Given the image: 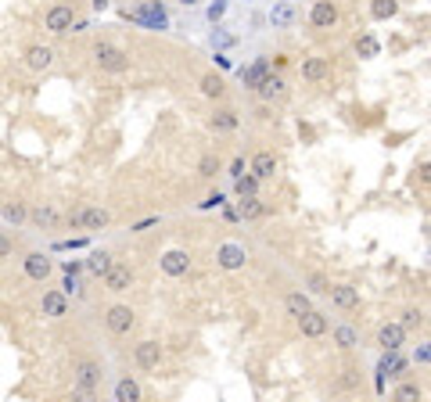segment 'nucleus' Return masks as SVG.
<instances>
[{
	"label": "nucleus",
	"instance_id": "6",
	"mask_svg": "<svg viewBox=\"0 0 431 402\" xmlns=\"http://www.w3.org/2000/svg\"><path fill=\"white\" fill-rule=\"evenodd\" d=\"M187 269H191V255H187V252L169 248V252L162 255V273H166V276H183Z\"/></svg>",
	"mask_w": 431,
	"mask_h": 402
},
{
	"label": "nucleus",
	"instance_id": "5",
	"mask_svg": "<svg viewBox=\"0 0 431 402\" xmlns=\"http://www.w3.org/2000/svg\"><path fill=\"white\" fill-rule=\"evenodd\" d=\"M310 25L313 29H334L338 25V4L334 0H317L310 11Z\"/></svg>",
	"mask_w": 431,
	"mask_h": 402
},
{
	"label": "nucleus",
	"instance_id": "17",
	"mask_svg": "<svg viewBox=\"0 0 431 402\" xmlns=\"http://www.w3.org/2000/svg\"><path fill=\"white\" fill-rule=\"evenodd\" d=\"M331 302H334L338 309H356V305H359V291H356L352 284H334V288H331Z\"/></svg>",
	"mask_w": 431,
	"mask_h": 402
},
{
	"label": "nucleus",
	"instance_id": "33",
	"mask_svg": "<svg viewBox=\"0 0 431 402\" xmlns=\"http://www.w3.org/2000/svg\"><path fill=\"white\" fill-rule=\"evenodd\" d=\"M356 54L359 58H378V40L374 36H359L356 40Z\"/></svg>",
	"mask_w": 431,
	"mask_h": 402
},
{
	"label": "nucleus",
	"instance_id": "8",
	"mask_svg": "<svg viewBox=\"0 0 431 402\" xmlns=\"http://www.w3.org/2000/svg\"><path fill=\"white\" fill-rule=\"evenodd\" d=\"M403 342H406V327H403V323H385V327L378 330V345H381L385 352H395Z\"/></svg>",
	"mask_w": 431,
	"mask_h": 402
},
{
	"label": "nucleus",
	"instance_id": "15",
	"mask_svg": "<svg viewBox=\"0 0 431 402\" xmlns=\"http://www.w3.org/2000/svg\"><path fill=\"white\" fill-rule=\"evenodd\" d=\"M298 327H302L305 337H324V334H327V316L313 309V313H305V316L298 320Z\"/></svg>",
	"mask_w": 431,
	"mask_h": 402
},
{
	"label": "nucleus",
	"instance_id": "39",
	"mask_svg": "<svg viewBox=\"0 0 431 402\" xmlns=\"http://www.w3.org/2000/svg\"><path fill=\"white\" fill-rule=\"evenodd\" d=\"M417 180H420V183H427V187H431V162H424V166L417 169Z\"/></svg>",
	"mask_w": 431,
	"mask_h": 402
},
{
	"label": "nucleus",
	"instance_id": "44",
	"mask_svg": "<svg viewBox=\"0 0 431 402\" xmlns=\"http://www.w3.org/2000/svg\"><path fill=\"white\" fill-rule=\"evenodd\" d=\"M180 4H194V0H180Z\"/></svg>",
	"mask_w": 431,
	"mask_h": 402
},
{
	"label": "nucleus",
	"instance_id": "2",
	"mask_svg": "<svg viewBox=\"0 0 431 402\" xmlns=\"http://www.w3.org/2000/svg\"><path fill=\"white\" fill-rule=\"evenodd\" d=\"M101 363H94V359H83V363H76V370H72V388H90V391H98V384H101Z\"/></svg>",
	"mask_w": 431,
	"mask_h": 402
},
{
	"label": "nucleus",
	"instance_id": "19",
	"mask_svg": "<svg viewBox=\"0 0 431 402\" xmlns=\"http://www.w3.org/2000/svg\"><path fill=\"white\" fill-rule=\"evenodd\" d=\"M331 337H334V345L345 349V352L359 345V334H356V327H349V323H338V327L331 330Z\"/></svg>",
	"mask_w": 431,
	"mask_h": 402
},
{
	"label": "nucleus",
	"instance_id": "3",
	"mask_svg": "<svg viewBox=\"0 0 431 402\" xmlns=\"http://www.w3.org/2000/svg\"><path fill=\"white\" fill-rule=\"evenodd\" d=\"M44 25L51 29V33H69V29L76 25V11L69 8V4H54L51 11H47V18H44Z\"/></svg>",
	"mask_w": 431,
	"mask_h": 402
},
{
	"label": "nucleus",
	"instance_id": "24",
	"mask_svg": "<svg viewBox=\"0 0 431 402\" xmlns=\"http://www.w3.org/2000/svg\"><path fill=\"white\" fill-rule=\"evenodd\" d=\"M112 266H115V262H112V255H108V252H90V259H86V269L94 273V276H105Z\"/></svg>",
	"mask_w": 431,
	"mask_h": 402
},
{
	"label": "nucleus",
	"instance_id": "18",
	"mask_svg": "<svg viewBox=\"0 0 431 402\" xmlns=\"http://www.w3.org/2000/svg\"><path fill=\"white\" fill-rule=\"evenodd\" d=\"M266 76H270V61H266V58H259L252 69H241V83H244V86H252V90H259Z\"/></svg>",
	"mask_w": 431,
	"mask_h": 402
},
{
	"label": "nucleus",
	"instance_id": "23",
	"mask_svg": "<svg viewBox=\"0 0 431 402\" xmlns=\"http://www.w3.org/2000/svg\"><path fill=\"white\" fill-rule=\"evenodd\" d=\"M371 15H374L378 22L395 18V15H399V0H371Z\"/></svg>",
	"mask_w": 431,
	"mask_h": 402
},
{
	"label": "nucleus",
	"instance_id": "20",
	"mask_svg": "<svg viewBox=\"0 0 431 402\" xmlns=\"http://www.w3.org/2000/svg\"><path fill=\"white\" fill-rule=\"evenodd\" d=\"M44 313L54 316V320L65 316V313H69V298L61 295V291H47V295H44Z\"/></svg>",
	"mask_w": 431,
	"mask_h": 402
},
{
	"label": "nucleus",
	"instance_id": "38",
	"mask_svg": "<svg viewBox=\"0 0 431 402\" xmlns=\"http://www.w3.org/2000/svg\"><path fill=\"white\" fill-rule=\"evenodd\" d=\"M72 402H94V391L90 388H72Z\"/></svg>",
	"mask_w": 431,
	"mask_h": 402
},
{
	"label": "nucleus",
	"instance_id": "14",
	"mask_svg": "<svg viewBox=\"0 0 431 402\" xmlns=\"http://www.w3.org/2000/svg\"><path fill=\"white\" fill-rule=\"evenodd\" d=\"M51 61H54V54H51V47H40V43H33V47H25V65L33 69V72H44V69H51Z\"/></svg>",
	"mask_w": 431,
	"mask_h": 402
},
{
	"label": "nucleus",
	"instance_id": "13",
	"mask_svg": "<svg viewBox=\"0 0 431 402\" xmlns=\"http://www.w3.org/2000/svg\"><path fill=\"white\" fill-rule=\"evenodd\" d=\"M54 269V262L44 255V252H33V255H25V276H33V281H47Z\"/></svg>",
	"mask_w": 431,
	"mask_h": 402
},
{
	"label": "nucleus",
	"instance_id": "12",
	"mask_svg": "<svg viewBox=\"0 0 431 402\" xmlns=\"http://www.w3.org/2000/svg\"><path fill=\"white\" fill-rule=\"evenodd\" d=\"M133 356H137V366H140V370H155L159 359H162V345H159V342H140V345L133 349Z\"/></svg>",
	"mask_w": 431,
	"mask_h": 402
},
{
	"label": "nucleus",
	"instance_id": "45",
	"mask_svg": "<svg viewBox=\"0 0 431 402\" xmlns=\"http://www.w3.org/2000/svg\"><path fill=\"white\" fill-rule=\"evenodd\" d=\"M427 316H431V309H427Z\"/></svg>",
	"mask_w": 431,
	"mask_h": 402
},
{
	"label": "nucleus",
	"instance_id": "21",
	"mask_svg": "<svg viewBox=\"0 0 431 402\" xmlns=\"http://www.w3.org/2000/svg\"><path fill=\"white\" fill-rule=\"evenodd\" d=\"M288 90H284V79L281 76H266L263 79V86H259V98L263 101H277V98H284Z\"/></svg>",
	"mask_w": 431,
	"mask_h": 402
},
{
	"label": "nucleus",
	"instance_id": "30",
	"mask_svg": "<svg viewBox=\"0 0 431 402\" xmlns=\"http://www.w3.org/2000/svg\"><path fill=\"white\" fill-rule=\"evenodd\" d=\"M259 183H263V180H256V176L248 173V176H241V180L234 183V187H237V194H241V198H256V191H259Z\"/></svg>",
	"mask_w": 431,
	"mask_h": 402
},
{
	"label": "nucleus",
	"instance_id": "28",
	"mask_svg": "<svg viewBox=\"0 0 431 402\" xmlns=\"http://www.w3.org/2000/svg\"><path fill=\"white\" fill-rule=\"evenodd\" d=\"M399 323H403L406 330H417V327L424 323V309H420V305H406V309H403V320H399Z\"/></svg>",
	"mask_w": 431,
	"mask_h": 402
},
{
	"label": "nucleus",
	"instance_id": "27",
	"mask_svg": "<svg viewBox=\"0 0 431 402\" xmlns=\"http://www.w3.org/2000/svg\"><path fill=\"white\" fill-rule=\"evenodd\" d=\"M223 79L220 76H216V72H208V76H201V94L205 98H223Z\"/></svg>",
	"mask_w": 431,
	"mask_h": 402
},
{
	"label": "nucleus",
	"instance_id": "10",
	"mask_svg": "<svg viewBox=\"0 0 431 402\" xmlns=\"http://www.w3.org/2000/svg\"><path fill=\"white\" fill-rule=\"evenodd\" d=\"M216 262H220L223 269H241L244 262H248V255H244L241 244H220V252H216Z\"/></svg>",
	"mask_w": 431,
	"mask_h": 402
},
{
	"label": "nucleus",
	"instance_id": "31",
	"mask_svg": "<svg viewBox=\"0 0 431 402\" xmlns=\"http://www.w3.org/2000/svg\"><path fill=\"white\" fill-rule=\"evenodd\" d=\"M29 220H33L37 227H54L58 223V212L54 208H33V212H29Z\"/></svg>",
	"mask_w": 431,
	"mask_h": 402
},
{
	"label": "nucleus",
	"instance_id": "35",
	"mask_svg": "<svg viewBox=\"0 0 431 402\" xmlns=\"http://www.w3.org/2000/svg\"><path fill=\"white\" fill-rule=\"evenodd\" d=\"M25 215H29L25 205H18V201H15V205H4V220H8V223H22Z\"/></svg>",
	"mask_w": 431,
	"mask_h": 402
},
{
	"label": "nucleus",
	"instance_id": "25",
	"mask_svg": "<svg viewBox=\"0 0 431 402\" xmlns=\"http://www.w3.org/2000/svg\"><path fill=\"white\" fill-rule=\"evenodd\" d=\"M108 227V212L105 208H83V230H101Z\"/></svg>",
	"mask_w": 431,
	"mask_h": 402
},
{
	"label": "nucleus",
	"instance_id": "40",
	"mask_svg": "<svg viewBox=\"0 0 431 402\" xmlns=\"http://www.w3.org/2000/svg\"><path fill=\"white\" fill-rule=\"evenodd\" d=\"M69 227H83V208H72L69 212Z\"/></svg>",
	"mask_w": 431,
	"mask_h": 402
},
{
	"label": "nucleus",
	"instance_id": "16",
	"mask_svg": "<svg viewBox=\"0 0 431 402\" xmlns=\"http://www.w3.org/2000/svg\"><path fill=\"white\" fill-rule=\"evenodd\" d=\"M284 309H288V316L302 320L305 313H313V302H310V295H302V291H291V295H284Z\"/></svg>",
	"mask_w": 431,
	"mask_h": 402
},
{
	"label": "nucleus",
	"instance_id": "41",
	"mask_svg": "<svg viewBox=\"0 0 431 402\" xmlns=\"http://www.w3.org/2000/svg\"><path fill=\"white\" fill-rule=\"evenodd\" d=\"M61 288H65V291L72 295V291H79V281H76V276H69V273H65V284H61Z\"/></svg>",
	"mask_w": 431,
	"mask_h": 402
},
{
	"label": "nucleus",
	"instance_id": "36",
	"mask_svg": "<svg viewBox=\"0 0 431 402\" xmlns=\"http://www.w3.org/2000/svg\"><path fill=\"white\" fill-rule=\"evenodd\" d=\"M310 288H313L317 295H331V284L324 281V276H320V273H313V276H310Z\"/></svg>",
	"mask_w": 431,
	"mask_h": 402
},
{
	"label": "nucleus",
	"instance_id": "34",
	"mask_svg": "<svg viewBox=\"0 0 431 402\" xmlns=\"http://www.w3.org/2000/svg\"><path fill=\"white\" fill-rule=\"evenodd\" d=\"M198 173L201 176H216V173H220V159H216V154H205V159L198 162Z\"/></svg>",
	"mask_w": 431,
	"mask_h": 402
},
{
	"label": "nucleus",
	"instance_id": "1",
	"mask_svg": "<svg viewBox=\"0 0 431 402\" xmlns=\"http://www.w3.org/2000/svg\"><path fill=\"white\" fill-rule=\"evenodd\" d=\"M94 61H98V69H105V72H126L130 69V54L122 47H115V43H108V40H101L94 47Z\"/></svg>",
	"mask_w": 431,
	"mask_h": 402
},
{
	"label": "nucleus",
	"instance_id": "22",
	"mask_svg": "<svg viewBox=\"0 0 431 402\" xmlns=\"http://www.w3.org/2000/svg\"><path fill=\"white\" fill-rule=\"evenodd\" d=\"M115 402H140V384L133 377H122L115 384Z\"/></svg>",
	"mask_w": 431,
	"mask_h": 402
},
{
	"label": "nucleus",
	"instance_id": "11",
	"mask_svg": "<svg viewBox=\"0 0 431 402\" xmlns=\"http://www.w3.org/2000/svg\"><path fill=\"white\" fill-rule=\"evenodd\" d=\"M331 76V61L327 58H305L302 61V79L305 83H324Z\"/></svg>",
	"mask_w": 431,
	"mask_h": 402
},
{
	"label": "nucleus",
	"instance_id": "26",
	"mask_svg": "<svg viewBox=\"0 0 431 402\" xmlns=\"http://www.w3.org/2000/svg\"><path fill=\"white\" fill-rule=\"evenodd\" d=\"M392 402H420V384L413 381H403L395 391H392Z\"/></svg>",
	"mask_w": 431,
	"mask_h": 402
},
{
	"label": "nucleus",
	"instance_id": "7",
	"mask_svg": "<svg viewBox=\"0 0 431 402\" xmlns=\"http://www.w3.org/2000/svg\"><path fill=\"white\" fill-rule=\"evenodd\" d=\"M130 284H133V269H130V266H122V262H115V266L105 273V288H108V291H115V295H119V291H126Z\"/></svg>",
	"mask_w": 431,
	"mask_h": 402
},
{
	"label": "nucleus",
	"instance_id": "9",
	"mask_svg": "<svg viewBox=\"0 0 431 402\" xmlns=\"http://www.w3.org/2000/svg\"><path fill=\"white\" fill-rule=\"evenodd\" d=\"M248 173H252L256 180H270V176L277 173V154H273V151H256Z\"/></svg>",
	"mask_w": 431,
	"mask_h": 402
},
{
	"label": "nucleus",
	"instance_id": "32",
	"mask_svg": "<svg viewBox=\"0 0 431 402\" xmlns=\"http://www.w3.org/2000/svg\"><path fill=\"white\" fill-rule=\"evenodd\" d=\"M212 126L216 130H237V115L234 112H216L212 115Z\"/></svg>",
	"mask_w": 431,
	"mask_h": 402
},
{
	"label": "nucleus",
	"instance_id": "37",
	"mask_svg": "<svg viewBox=\"0 0 431 402\" xmlns=\"http://www.w3.org/2000/svg\"><path fill=\"white\" fill-rule=\"evenodd\" d=\"M11 252H15V241H11L8 234H0V259H8Z\"/></svg>",
	"mask_w": 431,
	"mask_h": 402
},
{
	"label": "nucleus",
	"instance_id": "29",
	"mask_svg": "<svg viewBox=\"0 0 431 402\" xmlns=\"http://www.w3.org/2000/svg\"><path fill=\"white\" fill-rule=\"evenodd\" d=\"M241 215L244 220H259V215H266V208L259 198H241Z\"/></svg>",
	"mask_w": 431,
	"mask_h": 402
},
{
	"label": "nucleus",
	"instance_id": "42",
	"mask_svg": "<svg viewBox=\"0 0 431 402\" xmlns=\"http://www.w3.org/2000/svg\"><path fill=\"white\" fill-rule=\"evenodd\" d=\"M230 173H234V176H237V180H241V176H244V162H241V159H237V162H234V166H230Z\"/></svg>",
	"mask_w": 431,
	"mask_h": 402
},
{
	"label": "nucleus",
	"instance_id": "4",
	"mask_svg": "<svg viewBox=\"0 0 431 402\" xmlns=\"http://www.w3.org/2000/svg\"><path fill=\"white\" fill-rule=\"evenodd\" d=\"M105 323H108L112 334H130V327L137 323V316H133L130 305H112L108 313H105Z\"/></svg>",
	"mask_w": 431,
	"mask_h": 402
},
{
	"label": "nucleus",
	"instance_id": "43",
	"mask_svg": "<svg viewBox=\"0 0 431 402\" xmlns=\"http://www.w3.org/2000/svg\"><path fill=\"white\" fill-rule=\"evenodd\" d=\"M108 4V0H94V8H105Z\"/></svg>",
	"mask_w": 431,
	"mask_h": 402
}]
</instances>
